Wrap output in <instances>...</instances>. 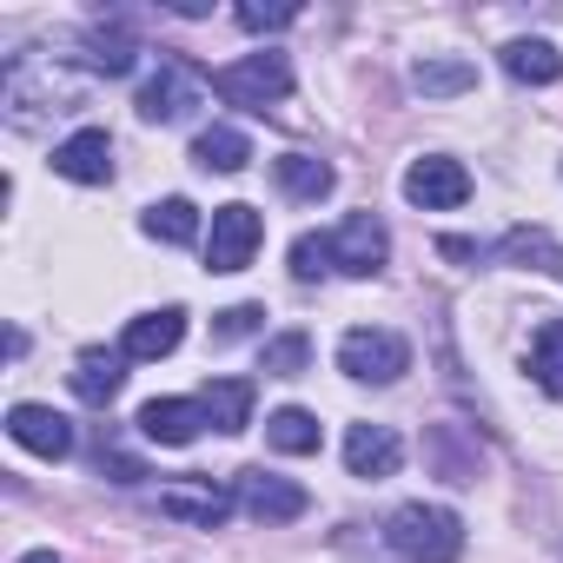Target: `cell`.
I'll list each match as a JSON object with an SVG mask.
<instances>
[{
	"mask_svg": "<svg viewBox=\"0 0 563 563\" xmlns=\"http://www.w3.org/2000/svg\"><path fill=\"white\" fill-rule=\"evenodd\" d=\"M179 339H186V312H179V306H159V312H140V319L126 325L120 352H126V358H166V352H179Z\"/></svg>",
	"mask_w": 563,
	"mask_h": 563,
	"instance_id": "16",
	"label": "cell"
},
{
	"mask_svg": "<svg viewBox=\"0 0 563 563\" xmlns=\"http://www.w3.org/2000/svg\"><path fill=\"white\" fill-rule=\"evenodd\" d=\"M504 74L523 80V87H550V80H563V54L550 41H510L504 47Z\"/></svg>",
	"mask_w": 563,
	"mask_h": 563,
	"instance_id": "21",
	"label": "cell"
},
{
	"mask_svg": "<svg viewBox=\"0 0 563 563\" xmlns=\"http://www.w3.org/2000/svg\"><path fill=\"white\" fill-rule=\"evenodd\" d=\"M232 497H239V510H245V517H258V523H292V517H306V510H312L306 484L278 477V471H258V464L232 477Z\"/></svg>",
	"mask_w": 563,
	"mask_h": 563,
	"instance_id": "5",
	"label": "cell"
},
{
	"mask_svg": "<svg viewBox=\"0 0 563 563\" xmlns=\"http://www.w3.org/2000/svg\"><path fill=\"white\" fill-rule=\"evenodd\" d=\"M206 431V405L199 398H153V405H140V438H153V444H192Z\"/></svg>",
	"mask_w": 563,
	"mask_h": 563,
	"instance_id": "14",
	"label": "cell"
},
{
	"mask_svg": "<svg viewBox=\"0 0 563 563\" xmlns=\"http://www.w3.org/2000/svg\"><path fill=\"white\" fill-rule=\"evenodd\" d=\"M199 405H206V424L232 438V431L252 424V378H212V385L199 391Z\"/></svg>",
	"mask_w": 563,
	"mask_h": 563,
	"instance_id": "19",
	"label": "cell"
},
{
	"mask_svg": "<svg viewBox=\"0 0 563 563\" xmlns=\"http://www.w3.org/2000/svg\"><path fill=\"white\" fill-rule=\"evenodd\" d=\"M8 438L34 457H67L74 451V424L54 411V405H14L8 411Z\"/></svg>",
	"mask_w": 563,
	"mask_h": 563,
	"instance_id": "12",
	"label": "cell"
},
{
	"mask_svg": "<svg viewBox=\"0 0 563 563\" xmlns=\"http://www.w3.org/2000/svg\"><path fill=\"white\" fill-rule=\"evenodd\" d=\"M120 385H126V352H100V345H93V352L74 358V398H80V405H100V411H107V405L120 398Z\"/></svg>",
	"mask_w": 563,
	"mask_h": 563,
	"instance_id": "17",
	"label": "cell"
},
{
	"mask_svg": "<svg viewBox=\"0 0 563 563\" xmlns=\"http://www.w3.org/2000/svg\"><path fill=\"white\" fill-rule=\"evenodd\" d=\"M14 563H60L54 550H27V556H14Z\"/></svg>",
	"mask_w": 563,
	"mask_h": 563,
	"instance_id": "34",
	"label": "cell"
},
{
	"mask_svg": "<svg viewBox=\"0 0 563 563\" xmlns=\"http://www.w3.org/2000/svg\"><path fill=\"white\" fill-rule=\"evenodd\" d=\"M385 258H391V232H385V219L352 212V219L332 232V272H345V278H372V272H385Z\"/></svg>",
	"mask_w": 563,
	"mask_h": 563,
	"instance_id": "8",
	"label": "cell"
},
{
	"mask_svg": "<svg viewBox=\"0 0 563 563\" xmlns=\"http://www.w3.org/2000/svg\"><path fill=\"white\" fill-rule=\"evenodd\" d=\"M100 471H113V484H140L146 477V464L133 451H120V444H100Z\"/></svg>",
	"mask_w": 563,
	"mask_h": 563,
	"instance_id": "32",
	"label": "cell"
},
{
	"mask_svg": "<svg viewBox=\"0 0 563 563\" xmlns=\"http://www.w3.org/2000/svg\"><path fill=\"white\" fill-rule=\"evenodd\" d=\"M424 444H431V457H438V477H444V484H477V457H464V451H457V424H438Z\"/></svg>",
	"mask_w": 563,
	"mask_h": 563,
	"instance_id": "28",
	"label": "cell"
},
{
	"mask_svg": "<svg viewBox=\"0 0 563 563\" xmlns=\"http://www.w3.org/2000/svg\"><path fill=\"white\" fill-rule=\"evenodd\" d=\"M212 93L219 100H232V107H245V113H265V107H278L292 93V60L286 54H245V60H232V67H219L212 74Z\"/></svg>",
	"mask_w": 563,
	"mask_h": 563,
	"instance_id": "3",
	"label": "cell"
},
{
	"mask_svg": "<svg viewBox=\"0 0 563 563\" xmlns=\"http://www.w3.org/2000/svg\"><path fill=\"white\" fill-rule=\"evenodd\" d=\"M530 378L550 398H563V319H543L537 325V339H530Z\"/></svg>",
	"mask_w": 563,
	"mask_h": 563,
	"instance_id": "26",
	"label": "cell"
},
{
	"mask_svg": "<svg viewBox=\"0 0 563 563\" xmlns=\"http://www.w3.org/2000/svg\"><path fill=\"white\" fill-rule=\"evenodd\" d=\"M258 325H265V306H225V312H219V325H212V339H219V345H232V339H252Z\"/></svg>",
	"mask_w": 563,
	"mask_h": 563,
	"instance_id": "31",
	"label": "cell"
},
{
	"mask_svg": "<svg viewBox=\"0 0 563 563\" xmlns=\"http://www.w3.org/2000/svg\"><path fill=\"white\" fill-rule=\"evenodd\" d=\"M339 372L358 378V385H398L411 372V345L391 325H358V332L339 339Z\"/></svg>",
	"mask_w": 563,
	"mask_h": 563,
	"instance_id": "4",
	"label": "cell"
},
{
	"mask_svg": "<svg viewBox=\"0 0 563 563\" xmlns=\"http://www.w3.org/2000/svg\"><path fill=\"white\" fill-rule=\"evenodd\" d=\"M411 80H418V93H431V100H451V93H471L477 87V67L471 60H457V54H424L418 67H411Z\"/></svg>",
	"mask_w": 563,
	"mask_h": 563,
	"instance_id": "23",
	"label": "cell"
},
{
	"mask_svg": "<svg viewBox=\"0 0 563 563\" xmlns=\"http://www.w3.org/2000/svg\"><path fill=\"white\" fill-rule=\"evenodd\" d=\"M332 272V239L325 232H299L292 239V278H325Z\"/></svg>",
	"mask_w": 563,
	"mask_h": 563,
	"instance_id": "29",
	"label": "cell"
},
{
	"mask_svg": "<svg viewBox=\"0 0 563 563\" xmlns=\"http://www.w3.org/2000/svg\"><path fill=\"white\" fill-rule=\"evenodd\" d=\"M265 444L286 451V457H312V451L325 444V431H319V418H312L306 405H286V411L265 418Z\"/></svg>",
	"mask_w": 563,
	"mask_h": 563,
	"instance_id": "20",
	"label": "cell"
},
{
	"mask_svg": "<svg viewBox=\"0 0 563 563\" xmlns=\"http://www.w3.org/2000/svg\"><path fill=\"white\" fill-rule=\"evenodd\" d=\"M54 173L74 179V186H107V179H113V140H107L100 126L60 140V146H54Z\"/></svg>",
	"mask_w": 563,
	"mask_h": 563,
	"instance_id": "13",
	"label": "cell"
},
{
	"mask_svg": "<svg viewBox=\"0 0 563 563\" xmlns=\"http://www.w3.org/2000/svg\"><path fill=\"white\" fill-rule=\"evenodd\" d=\"M199 100H206V80H199L186 60H173V54H166V60H159V74L140 87V120H146V126H173V120H186Z\"/></svg>",
	"mask_w": 563,
	"mask_h": 563,
	"instance_id": "6",
	"label": "cell"
},
{
	"mask_svg": "<svg viewBox=\"0 0 563 563\" xmlns=\"http://www.w3.org/2000/svg\"><path fill=\"white\" fill-rule=\"evenodd\" d=\"M385 543L405 563H451L464 550V517L444 504H398L385 517Z\"/></svg>",
	"mask_w": 563,
	"mask_h": 563,
	"instance_id": "2",
	"label": "cell"
},
{
	"mask_svg": "<svg viewBox=\"0 0 563 563\" xmlns=\"http://www.w3.org/2000/svg\"><path fill=\"white\" fill-rule=\"evenodd\" d=\"M438 252H444V258H457V265H484V245H477V239H457V232H451V239H438Z\"/></svg>",
	"mask_w": 563,
	"mask_h": 563,
	"instance_id": "33",
	"label": "cell"
},
{
	"mask_svg": "<svg viewBox=\"0 0 563 563\" xmlns=\"http://www.w3.org/2000/svg\"><path fill=\"white\" fill-rule=\"evenodd\" d=\"M74 107H80V74L54 47H27V54L8 60V74H0V113H8V126H21V133H41L47 120L74 113Z\"/></svg>",
	"mask_w": 563,
	"mask_h": 563,
	"instance_id": "1",
	"label": "cell"
},
{
	"mask_svg": "<svg viewBox=\"0 0 563 563\" xmlns=\"http://www.w3.org/2000/svg\"><path fill=\"white\" fill-rule=\"evenodd\" d=\"M258 245H265V219H258L252 206L232 199V206L212 212V232H206V265H212V272H245Z\"/></svg>",
	"mask_w": 563,
	"mask_h": 563,
	"instance_id": "7",
	"label": "cell"
},
{
	"mask_svg": "<svg viewBox=\"0 0 563 563\" xmlns=\"http://www.w3.org/2000/svg\"><path fill=\"white\" fill-rule=\"evenodd\" d=\"M232 21H239L245 34H272V27H292V21H299V8H292V0H278V8H258V0H245Z\"/></svg>",
	"mask_w": 563,
	"mask_h": 563,
	"instance_id": "30",
	"label": "cell"
},
{
	"mask_svg": "<svg viewBox=\"0 0 563 563\" xmlns=\"http://www.w3.org/2000/svg\"><path fill=\"white\" fill-rule=\"evenodd\" d=\"M272 173H278V186H286L292 199H306V206H319V199L339 186V173H332L325 159H312V153H286V159L272 166Z\"/></svg>",
	"mask_w": 563,
	"mask_h": 563,
	"instance_id": "22",
	"label": "cell"
},
{
	"mask_svg": "<svg viewBox=\"0 0 563 563\" xmlns=\"http://www.w3.org/2000/svg\"><path fill=\"white\" fill-rule=\"evenodd\" d=\"M306 365H312V339H306V332H278V339H265V358H258L265 378H299Z\"/></svg>",
	"mask_w": 563,
	"mask_h": 563,
	"instance_id": "27",
	"label": "cell"
},
{
	"mask_svg": "<svg viewBox=\"0 0 563 563\" xmlns=\"http://www.w3.org/2000/svg\"><path fill=\"white\" fill-rule=\"evenodd\" d=\"M232 490L225 484H212V477H173L166 490H159V510L166 517H179V523H199V530H219L225 517H232Z\"/></svg>",
	"mask_w": 563,
	"mask_h": 563,
	"instance_id": "10",
	"label": "cell"
},
{
	"mask_svg": "<svg viewBox=\"0 0 563 563\" xmlns=\"http://www.w3.org/2000/svg\"><path fill=\"white\" fill-rule=\"evenodd\" d=\"M140 225H146V239L192 245V239H199V206H192V199H159V206L140 212Z\"/></svg>",
	"mask_w": 563,
	"mask_h": 563,
	"instance_id": "25",
	"label": "cell"
},
{
	"mask_svg": "<svg viewBox=\"0 0 563 563\" xmlns=\"http://www.w3.org/2000/svg\"><path fill=\"white\" fill-rule=\"evenodd\" d=\"M80 47H87V54H80V67H87V74H107V80H113V74H133V60H140V41H133V27H126V21H113V27H107V21H100V27H87V34H80Z\"/></svg>",
	"mask_w": 563,
	"mask_h": 563,
	"instance_id": "15",
	"label": "cell"
},
{
	"mask_svg": "<svg viewBox=\"0 0 563 563\" xmlns=\"http://www.w3.org/2000/svg\"><path fill=\"white\" fill-rule=\"evenodd\" d=\"M405 199L424 206V212H451V206L471 199V173H464L457 159H444V153L411 159V173H405Z\"/></svg>",
	"mask_w": 563,
	"mask_h": 563,
	"instance_id": "9",
	"label": "cell"
},
{
	"mask_svg": "<svg viewBox=\"0 0 563 563\" xmlns=\"http://www.w3.org/2000/svg\"><path fill=\"white\" fill-rule=\"evenodd\" d=\"M192 159H199L206 173H239V166L252 159V140H245L239 126H206V133L192 140Z\"/></svg>",
	"mask_w": 563,
	"mask_h": 563,
	"instance_id": "24",
	"label": "cell"
},
{
	"mask_svg": "<svg viewBox=\"0 0 563 563\" xmlns=\"http://www.w3.org/2000/svg\"><path fill=\"white\" fill-rule=\"evenodd\" d=\"M497 258H510V265H523V272H550V278H563V245H556L543 225H510V232L497 239Z\"/></svg>",
	"mask_w": 563,
	"mask_h": 563,
	"instance_id": "18",
	"label": "cell"
},
{
	"mask_svg": "<svg viewBox=\"0 0 563 563\" xmlns=\"http://www.w3.org/2000/svg\"><path fill=\"white\" fill-rule=\"evenodd\" d=\"M398 464H405V438L391 431V424H352L345 431V471L352 477H398Z\"/></svg>",
	"mask_w": 563,
	"mask_h": 563,
	"instance_id": "11",
	"label": "cell"
}]
</instances>
